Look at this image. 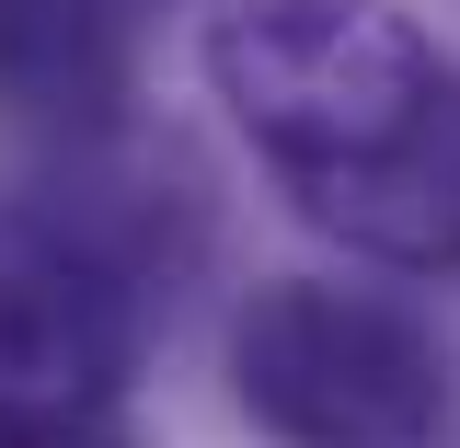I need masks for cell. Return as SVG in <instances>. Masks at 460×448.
<instances>
[{"label":"cell","instance_id":"1","mask_svg":"<svg viewBox=\"0 0 460 448\" xmlns=\"http://www.w3.org/2000/svg\"><path fill=\"white\" fill-rule=\"evenodd\" d=\"M208 81L323 242L392 277H460V57L438 35L392 0H230Z\"/></svg>","mask_w":460,"mask_h":448},{"label":"cell","instance_id":"5","mask_svg":"<svg viewBox=\"0 0 460 448\" xmlns=\"http://www.w3.org/2000/svg\"><path fill=\"white\" fill-rule=\"evenodd\" d=\"M0 448H138L127 426H35V437H0Z\"/></svg>","mask_w":460,"mask_h":448},{"label":"cell","instance_id":"2","mask_svg":"<svg viewBox=\"0 0 460 448\" xmlns=\"http://www.w3.org/2000/svg\"><path fill=\"white\" fill-rule=\"evenodd\" d=\"M184 253L138 184H35L0 207V437L35 426H115V391L138 380L150 311Z\"/></svg>","mask_w":460,"mask_h":448},{"label":"cell","instance_id":"4","mask_svg":"<svg viewBox=\"0 0 460 448\" xmlns=\"http://www.w3.org/2000/svg\"><path fill=\"white\" fill-rule=\"evenodd\" d=\"M138 92L127 0H0V115L47 138H115Z\"/></svg>","mask_w":460,"mask_h":448},{"label":"cell","instance_id":"3","mask_svg":"<svg viewBox=\"0 0 460 448\" xmlns=\"http://www.w3.org/2000/svg\"><path fill=\"white\" fill-rule=\"evenodd\" d=\"M230 402L265 448H438L449 345L426 311L334 277H277L230 322Z\"/></svg>","mask_w":460,"mask_h":448}]
</instances>
